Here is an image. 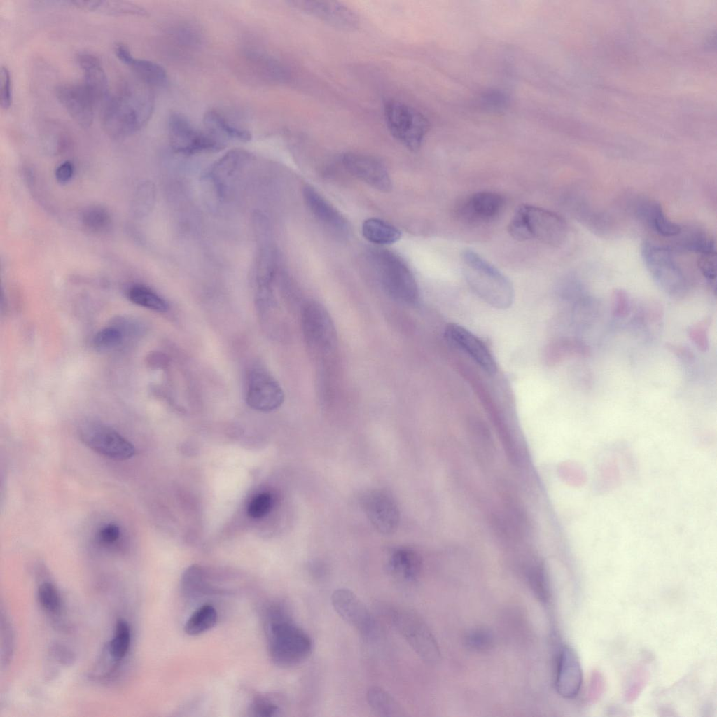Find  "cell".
Instances as JSON below:
<instances>
[{
    "instance_id": "d6986e66",
    "label": "cell",
    "mask_w": 717,
    "mask_h": 717,
    "mask_svg": "<svg viewBox=\"0 0 717 717\" xmlns=\"http://www.w3.org/2000/svg\"><path fill=\"white\" fill-rule=\"evenodd\" d=\"M583 673L579 659L574 650L563 646L557 662L555 686L558 694L565 699L576 697L581 688Z\"/></svg>"
},
{
    "instance_id": "9a60e30c",
    "label": "cell",
    "mask_w": 717,
    "mask_h": 717,
    "mask_svg": "<svg viewBox=\"0 0 717 717\" xmlns=\"http://www.w3.org/2000/svg\"><path fill=\"white\" fill-rule=\"evenodd\" d=\"M293 7L342 30H354L358 27L357 15L348 6L338 1L301 0L289 2Z\"/></svg>"
},
{
    "instance_id": "603a6c76",
    "label": "cell",
    "mask_w": 717,
    "mask_h": 717,
    "mask_svg": "<svg viewBox=\"0 0 717 717\" xmlns=\"http://www.w3.org/2000/svg\"><path fill=\"white\" fill-rule=\"evenodd\" d=\"M251 157L245 150L233 149L215 162L209 174L219 193H224L226 183L249 162Z\"/></svg>"
},
{
    "instance_id": "bcb514c9",
    "label": "cell",
    "mask_w": 717,
    "mask_h": 717,
    "mask_svg": "<svg viewBox=\"0 0 717 717\" xmlns=\"http://www.w3.org/2000/svg\"><path fill=\"white\" fill-rule=\"evenodd\" d=\"M698 267L703 276L711 283L715 284L716 277V251L699 255Z\"/></svg>"
},
{
    "instance_id": "7c38bea8",
    "label": "cell",
    "mask_w": 717,
    "mask_h": 717,
    "mask_svg": "<svg viewBox=\"0 0 717 717\" xmlns=\"http://www.w3.org/2000/svg\"><path fill=\"white\" fill-rule=\"evenodd\" d=\"M246 399L253 410L271 412L282 405L284 394L279 382L267 371L256 368L248 377Z\"/></svg>"
},
{
    "instance_id": "ba28073f",
    "label": "cell",
    "mask_w": 717,
    "mask_h": 717,
    "mask_svg": "<svg viewBox=\"0 0 717 717\" xmlns=\"http://www.w3.org/2000/svg\"><path fill=\"white\" fill-rule=\"evenodd\" d=\"M170 146L176 153L191 155L201 152L218 151L224 141L208 131H201L183 114L172 113L168 118Z\"/></svg>"
},
{
    "instance_id": "cb8c5ba5",
    "label": "cell",
    "mask_w": 717,
    "mask_h": 717,
    "mask_svg": "<svg viewBox=\"0 0 717 717\" xmlns=\"http://www.w3.org/2000/svg\"><path fill=\"white\" fill-rule=\"evenodd\" d=\"M636 211L648 227L660 235L675 237L681 230L679 225L667 218L661 205L655 201L644 200L639 202Z\"/></svg>"
},
{
    "instance_id": "2e32d148",
    "label": "cell",
    "mask_w": 717,
    "mask_h": 717,
    "mask_svg": "<svg viewBox=\"0 0 717 717\" xmlns=\"http://www.w3.org/2000/svg\"><path fill=\"white\" fill-rule=\"evenodd\" d=\"M345 169L374 188L389 192L391 181L384 164L375 157L358 153H347L340 158Z\"/></svg>"
},
{
    "instance_id": "83f0119b",
    "label": "cell",
    "mask_w": 717,
    "mask_h": 717,
    "mask_svg": "<svg viewBox=\"0 0 717 717\" xmlns=\"http://www.w3.org/2000/svg\"><path fill=\"white\" fill-rule=\"evenodd\" d=\"M127 66L130 67L141 83L150 88H162L168 83L166 70L155 62L133 56Z\"/></svg>"
},
{
    "instance_id": "d4e9b609",
    "label": "cell",
    "mask_w": 717,
    "mask_h": 717,
    "mask_svg": "<svg viewBox=\"0 0 717 717\" xmlns=\"http://www.w3.org/2000/svg\"><path fill=\"white\" fill-rule=\"evenodd\" d=\"M388 566L394 576L406 582H412L420 573L422 561L413 550L400 548L391 553Z\"/></svg>"
},
{
    "instance_id": "ee69618b",
    "label": "cell",
    "mask_w": 717,
    "mask_h": 717,
    "mask_svg": "<svg viewBox=\"0 0 717 717\" xmlns=\"http://www.w3.org/2000/svg\"><path fill=\"white\" fill-rule=\"evenodd\" d=\"M529 582L536 597L541 601H546L549 594L548 585L541 567L538 566L532 570L529 575Z\"/></svg>"
},
{
    "instance_id": "f6af8a7d",
    "label": "cell",
    "mask_w": 717,
    "mask_h": 717,
    "mask_svg": "<svg viewBox=\"0 0 717 717\" xmlns=\"http://www.w3.org/2000/svg\"><path fill=\"white\" fill-rule=\"evenodd\" d=\"M249 711L254 716L271 717L278 713L279 707L272 700L264 697H258L253 700Z\"/></svg>"
},
{
    "instance_id": "e0dca14e",
    "label": "cell",
    "mask_w": 717,
    "mask_h": 717,
    "mask_svg": "<svg viewBox=\"0 0 717 717\" xmlns=\"http://www.w3.org/2000/svg\"><path fill=\"white\" fill-rule=\"evenodd\" d=\"M445 337L452 344L468 355L488 374L497 370L495 359L487 346L477 336L465 328L450 323L445 328Z\"/></svg>"
},
{
    "instance_id": "f1b7e54d",
    "label": "cell",
    "mask_w": 717,
    "mask_h": 717,
    "mask_svg": "<svg viewBox=\"0 0 717 717\" xmlns=\"http://www.w3.org/2000/svg\"><path fill=\"white\" fill-rule=\"evenodd\" d=\"M362 234L369 242L377 244H391L398 241L401 231L393 225L376 218L365 220Z\"/></svg>"
},
{
    "instance_id": "52a82bcc",
    "label": "cell",
    "mask_w": 717,
    "mask_h": 717,
    "mask_svg": "<svg viewBox=\"0 0 717 717\" xmlns=\"http://www.w3.org/2000/svg\"><path fill=\"white\" fill-rule=\"evenodd\" d=\"M384 119L391 134L402 145L417 151L429 129L426 118L413 107L398 101L384 105Z\"/></svg>"
},
{
    "instance_id": "b9f144b4",
    "label": "cell",
    "mask_w": 717,
    "mask_h": 717,
    "mask_svg": "<svg viewBox=\"0 0 717 717\" xmlns=\"http://www.w3.org/2000/svg\"><path fill=\"white\" fill-rule=\"evenodd\" d=\"M13 100L12 80L8 68L2 65L0 70V106L3 110H8Z\"/></svg>"
},
{
    "instance_id": "4dcf8cb0",
    "label": "cell",
    "mask_w": 717,
    "mask_h": 717,
    "mask_svg": "<svg viewBox=\"0 0 717 717\" xmlns=\"http://www.w3.org/2000/svg\"><path fill=\"white\" fill-rule=\"evenodd\" d=\"M370 708L381 716H403V710L394 697L384 689L373 686L367 692Z\"/></svg>"
},
{
    "instance_id": "ffe728a7",
    "label": "cell",
    "mask_w": 717,
    "mask_h": 717,
    "mask_svg": "<svg viewBox=\"0 0 717 717\" xmlns=\"http://www.w3.org/2000/svg\"><path fill=\"white\" fill-rule=\"evenodd\" d=\"M76 57L83 72V83L93 95L97 104L103 105L110 93L107 76L99 57L87 51L78 53Z\"/></svg>"
},
{
    "instance_id": "5bb4252c",
    "label": "cell",
    "mask_w": 717,
    "mask_h": 717,
    "mask_svg": "<svg viewBox=\"0 0 717 717\" xmlns=\"http://www.w3.org/2000/svg\"><path fill=\"white\" fill-rule=\"evenodd\" d=\"M333 606L337 614L366 637L373 636L376 632V622L364 604L351 590H335L331 596Z\"/></svg>"
},
{
    "instance_id": "277c9868",
    "label": "cell",
    "mask_w": 717,
    "mask_h": 717,
    "mask_svg": "<svg viewBox=\"0 0 717 717\" xmlns=\"http://www.w3.org/2000/svg\"><path fill=\"white\" fill-rule=\"evenodd\" d=\"M509 234L515 239H537L559 246L567 236V225L559 215L550 210L530 205H520L508 226Z\"/></svg>"
},
{
    "instance_id": "8fae6325",
    "label": "cell",
    "mask_w": 717,
    "mask_h": 717,
    "mask_svg": "<svg viewBox=\"0 0 717 717\" xmlns=\"http://www.w3.org/2000/svg\"><path fill=\"white\" fill-rule=\"evenodd\" d=\"M302 326L308 346L317 353L330 351L336 342V330L325 307L316 301H309L302 311Z\"/></svg>"
},
{
    "instance_id": "30bf717a",
    "label": "cell",
    "mask_w": 717,
    "mask_h": 717,
    "mask_svg": "<svg viewBox=\"0 0 717 717\" xmlns=\"http://www.w3.org/2000/svg\"><path fill=\"white\" fill-rule=\"evenodd\" d=\"M78 436L89 448L110 459L125 460L135 454L130 442L111 427L98 422L82 423Z\"/></svg>"
},
{
    "instance_id": "7dc6e473",
    "label": "cell",
    "mask_w": 717,
    "mask_h": 717,
    "mask_svg": "<svg viewBox=\"0 0 717 717\" xmlns=\"http://www.w3.org/2000/svg\"><path fill=\"white\" fill-rule=\"evenodd\" d=\"M119 527L113 523L104 525L98 531L99 542L104 545H111L116 543L120 536Z\"/></svg>"
},
{
    "instance_id": "484cf974",
    "label": "cell",
    "mask_w": 717,
    "mask_h": 717,
    "mask_svg": "<svg viewBox=\"0 0 717 717\" xmlns=\"http://www.w3.org/2000/svg\"><path fill=\"white\" fill-rule=\"evenodd\" d=\"M70 4L83 11L99 12L110 15H148L146 10L139 5L126 1L77 0Z\"/></svg>"
},
{
    "instance_id": "ab89813d",
    "label": "cell",
    "mask_w": 717,
    "mask_h": 717,
    "mask_svg": "<svg viewBox=\"0 0 717 717\" xmlns=\"http://www.w3.org/2000/svg\"><path fill=\"white\" fill-rule=\"evenodd\" d=\"M494 638L487 629L477 628L471 630L466 637L468 648L478 652H484L492 648Z\"/></svg>"
},
{
    "instance_id": "6da1fadb",
    "label": "cell",
    "mask_w": 717,
    "mask_h": 717,
    "mask_svg": "<svg viewBox=\"0 0 717 717\" xmlns=\"http://www.w3.org/2000/svg\"><path fill=\"white\" fill-rule=\"evenodd\" d=\"M153 109L150 87L144 83H123L102 105L103 130L113 139H125L144 127Z\"/></svg>"
},
{
    "instance_id": "60d3db41",
    "label": "cell",
    "mask_w": 717,
    "mask_h": 717,
    "mask_svg": "<svg viewBox=\"0 0 717 717\" xmlns=\"http://www.w3.org/2000/svg\"><path fill=\"white\" fill-rule=\"evenodd\" d=\"M273 502L272 496L270 493L259 494L249 503L247 513L249 516L254 519L263 517L272 509Z\"/></svg>"
},
{
    "instance_id": "8992f818",
    "label": "cell",
    "mask_w": 717,
    "mask_h": 717,
    "mask_svg": "<svg viewBox=\"0 0 717 717\" xmlns=\"http://www.w3.org/2000/svg\"><path fill=\"white\" fill-rule=\"evenodd\" d=\"M393 627L405 639L423 661L437 664L441 660L438 643L424 621L415 613L402 608L385 610Z\"/></svg>"
},
{
    "instance_id": "ac0fdd59",
    "label": "cell",
    "mask_w": 717,
    "mask_h": 717,
    "mask_svg": "<svg viewBox=\"0 0 717 717\" xmlns=\"http://www.w3.org/2000/svg\"><path fill=\"white\" fill-rule=\"evenodd\" d=\"M363 503L364 510L376 530L389 534L396 529L399 511L390 495L380 490L373 491L365 496Z\"/></svg>"
},
{
    "instance_id": "7bdbcfd3",
    "label": "cell",
    "mask_w": 717,
    "mask_h": 717,
    "mask_svg": "<svg viewBox=\"0 0 717 717\" xmlns=\"http://www.w3.org/2000/svg\"><path fill=\"white\" fill-rule=\"evenodd\" d=\"M710 320L704 319L693 325L688 331L689 336L697 348L706 351L709 349L708 332Z\"/></svg>"
},
{
    "instance_id": "d6a6232c",
    "label": "cell",
    "mask_w": 717,
    "mask_h": 717,
    "mask_svg": "<svg viewBox=\"0 0 717 717\" xmlns=\"http://www.w3.org/2000/svg\"><path fill=\"white\" fill-rule=\"evenodd\" d=\"M128 299L133 303L158 312H165L169 309L167 302L150 288L135 284L127 291Z\"/></svg>"
},
{
    "instance_id": "5b68a950",
    "label": "cell",
    "mask_w": 717,
    "mask_h": 717,
    "mask_svg": "<svg viewBox=\"0 0 717 717\" xmlns=\"http://www.w3.org/2000/svg\"><path fill=\"white\" fill-rule=\"evenodd\" d=\"M370 258L378 279L389 295L411 305L419 298L418 286L405 263L394 253L384 249L371 252Z\"/></svg>"
},
{
    "instance_id": "4316f807",
    "label": "cell",
    "mask_w": 717,
    "mask_h": 717,
    "mask_svg": "<svg viewBox=\"0 0 717 717\" xmlns=\"http://www.w3.org/2000/svg\"><path fill=\"white\" fill-rule=\"evenodd\" d=\"M203 121L206 130L223 141L229 139L249 141L251 139L250 132L232 125L216 110L207 111L204 115Z\"/></svg>"
},
{
    "instance_id": "d590c367",
    "label": "cell",
    "mask_w": 717,
    "mask_h": 717,
    "mask_svg": "<svg viewBox=\"0 0 717 717\" xmlns=\"http://www.w3.org/2000/svg\"><path fill=\"white\" fill-rule=\"evenodd\" d=\"M131 642V632L126 621H117L115 634L109 645V655L116 660H121L127 653Z\"/></svg>"
},
{
    "instance_id": "44dd1931",
    "label": "cell",
    "mask_w": 717,
    "mask_h": 717,
    "mask_svg": "<svg viewBox=\"0 0 717 717\" xmlns=\"http://www.w3.org/2000/svg\"><path fill=\"white\" fill-rule=\"evenodd\" d=\"M303 197L312 214L330 230L342 235L348 232L347 221L314 188L305 186Z\"/></svg>"
},
{
    "instance_id": "4fadbf2b",
    "label": "cell",
    "mask_w": 717,
    "mask_h": 717,
    "mask_svg": "<svg viewBox=\"0 0 717 717\" xmlns=\"http://www.w3.org/2000/svg\"><path fill=\"white\" fill-rule=\"evenodd\" d=\"M56 97L71 118L81 127L93 123L97 102L84 83H64L55 89Z\"/></svg>"
},
{
    "instance_id": "f35d334b",
    "label": "cell",
    "mask_w": 717,
    "mask_h": 717,
    "mask_svg": "<svg viewBox=\"0 0 717 717\" xmlns=\"http://www.w3.org/2000/svg\"><path fill=\"white\" fill-rule=\"evenodd\" d=\"M41 606L50 613H57L61 607V598L56 587L50 583L40 585L37 592Z\"/></svg>"
},
{
    "instance_id": "9c48e42d",
    "label": "cell",
    "mask_w": 717,
    "mask_h": 717,
    "mask_svg": "<svg viewBox=\"0 0 717 717\" xmlns=\"http://www.w3.org/2000/svg\"><path fill=\"white\" fill-rule=\"evenodd\" d=\"M641 256L650 275L666 292L679 295L685 291V277L671 250L645 242L641 248Z\"/></svg>"
},
{
    "instance_id": "f546056e",
    "label": "cell",
    "mask_w": 717,
    "mask_h": 717,
    "mask_svg": "<svg viewBox=\"0 0 717 717\" xmlns=\"http://www.w3.org/2000/svg\"><path fill=\"white\" fill-rule=\"evenodd\" d=\"M678 240L676 244L683 250L702 254L716 251L714 241L701 229L681 228L680 233L676 236Z\"/></svg>"
},
{
    "instance_id": "1f68e13d",
    "label": "cell",
    "mask_w": 717,
    "mask_h": 717,
    "mask_svg": "<svg viewBox=\"0 0 717 717\" xmlns=\"http://www.w3.org/2000/svg\"><path fill=\"white\" fill-rule=\"evenodd\" d=\"M217 620L218 614L215 608L211 604H203L186 622L185 632L190 636L200 635L214 627Z\"/></svg>"
},
{
    "instance_id": "836d02e7",
    "label": "cell",
    "mask_w": 717,
    "mask_h": 717,
    "mask_svg": "<svg viewBox=\"0 0 717 717\" xmlns=\"http://www.w3.org/2000/svg\"><path fill=\"white\" fill-rule=\"evenodd\" d=\"M81 221L85 229L94 234L109 231L112 221L109 211L97 205L85 208L81 214Z\"/></svg>"
},
{
    "instance_id": "74e56055",
    "label": "cell",
    "mask_w": 717,
    "mask_h": 717,
    "mask_svg": "<svg viewBox=\"0 0 717 717\" xmlns=\"http://www.w3.org/2000/svg\"><path fill=\"white\" fill-rule=\"evenodd\" d=\"M123 333L118 328L112 326L98 331L93 338V346L99 351L112 350L120 345Z\"/></svg>"
},
{
    "instance_id": "c3c4849f",
    "label": "cell",
    "mask_w": 717,
    "mask_h": 717,
    "mask_svg": "<svg viewBox=\"0 0 717 717\" xmlns=\"http://www.w3.org/2000/svg\"><path fill=\"white\" fill-rule=\"evenodd\" d=\"M613 313L617 317H625L629 312V298L625 292L618 290L613 295Z\"/></svg>"
},
{
    "instance_id": "e575fe53",
    "label": "cell",
    "mask_w": 717,
    "mask_h": 717,
    "mask_svg": "<svg viewBox=\"0 0 717 717\" xmlns=\"http://www.w3.org/2000/svg\"><path fill=\"white\" fill-rule=\"evenodd\" d=\"M155 200V188L152 183L144 182L137 188L131 203V211L135 218L146 216L152 209Z\"/></svg>"
},
{
    "instance_id": "681fc988",
    "label": "cell",
    "mask_w": 717,
    "mask_h": 717,
    "mask_svg": "<svg viewBox=\"0 0 717 717\" xmlns=\"http://www.w3.org/2000/svg\"><path fill=\"white\" fill-rule=\"evenodd\" d=\"M74 173V164L69 160L60 163L55 169L56 180L62 184L67 183L73 177Z\"/></svg>"
},
{
    "instance_id": "3957f363",
    "label": "cell",
    "mask_w": 717,
    "mask_h": 717,
    "mask_svg": "<svg viewBox=\"0 0 717 717\" xmlns=\"http://www.w3.org/2000/svg\"><path fill=\"white\" fill-rule=\"evenodd\" d=\"M461 256L463 274L473 291L494 308H509L514 290L508 279L474 251L466 249Z\"/></svg>"
},
{
    "instance_id": "7a4b0ae2",
    "label": "cell",
    "mask_w": 717,
    "mask_h": 717,
    "mask_svg": "<svg viewBox=\"0 0 717 717\" xmlns=\"http://www.w3.org/2000/svg\"><path fill=\"white\" fill-rule=\"evenodd\" d=\"M270 656L277 666L300 664L312 653V641L291 618L284 608L274 606L266 617Z\"/></svg>"
},
{
    "instance_id": "7402d4cb",
    "label": "cell",
    "mask_w": 717,
    "mask_h": 717,
    "mask_svg": "<svg viewBox=\"0 0 717 717\" xmlns=\"http://www.w3.org/2000/svg\"><path fill=\"white\" fill-rule=\"evenodd\" d=\"M503 205V200L500 195L492 192H479L468 198L460 212L468 221L485 222L494 218Z\"/></svg>"
},
{
    "instance_id": "8d00e7d4",
    "label": "cell",
    "mask_w": 717,
    "mask_h": 717,
    "mask_svg": "<svg viewBox=\"0 0 717 717\" xmlns=\"http://www.w3.org/2000/svg\"><path fill=\"white\" fill-rule=\"evenodd\" d=\"M202 570L197 566L186 569L181 578L182 593L188 598H195L206 592L207 587Z\"/></svg>"
}]
</instances>
